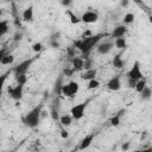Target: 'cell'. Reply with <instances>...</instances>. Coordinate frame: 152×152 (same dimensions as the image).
<instances>
[{"instance_id":"obj_5","label":"cell","mask_w":152,"mask_h":152,"mask_svg":"<svg viewBox=\"0 0 152 152\" xmlns=\"http://www.w3.org/2000/svg\"><path fill=\"white\" fill-rule=\"evenodd\" d=\"M33 61H34V58H30V59L23 61L17 66H14V69H13L14 76H17V75H26V72L28 71V69H30L31 64L33 63Z\"/></svg>"},{"instance_id":"obj_26","label":"cell","mask_w":152,"mask_h":152,"mask_svg":"<svg viewBox=\"0 0 152 152\" xmlns=\"http://www.w3.org/2000/svg\"><path fill=\"white\" fill-rule=\"evenodd\" d=\"M121 113H122V112L115 114V115L110 119V125H112V126H119V124H120V118H121Z\"/></svg>"},{"instance_id":"obj_30","label":"cell","mask_w":152,"mask_h":152,"mask_svg":"<svg viewBox=\"0 0 152 152\" xmlns=\"http://www.w3.org/2000/svg\"><path fill=\"white\" fill-rule=\"evenodd\" d=\"M50 114H51V118H52L53 120H58V119H59L58 110H57L56 108H52V109H51V112H50Z\"/></svg>"},{"instance_id":"obj_36","label":"cell","mask_w":152,"mask_h":152,"mask_svg":"<svg viewBox=\"0 0 152 152\" xmlns=\"http://www.w3.org/2000/svg\"><path fill=\"white\" fill-rule=\"evenodd\" d=\"M129 148V142H124L122 145H121V150L122 151H127Z\"/></svg>"},{"instance_id":"obj_19","label":"cell","mask_w":152,"mask_h":152,"mask_svg":"<svg viewBox=\"0 0 152 152\" xmlns=\"http://www.w3.org/2000/svg\"><path fill=\"white\" fill-rule=\"evenodd\" d=\"M147 86V81L145 80V78H141V80H139V81H137V84H135V87H134V89H135V91L137 93H141V90L145 88Z\"/></svg>"},{"instance_id":"obj_3","label":"cell","mask_w":152,"mask_h":152,"mask_svg":"<svg viewBox=\"0 0 152 152\" xmlns=\"http://www.w3.org/2000/svg\"><path fill=\"white\" fill-rule=\"evenodd\" d=\"M78 90H80V84H78L76 81H70L69 83L63 84V86L61 87V89H59L61 94H62L64 97H69V99L74 97V96L78 93Z\"/></svg>"},{"instance_id":"obj_22","label":"cell","mask_w":152,"mask_h":152,"mask_svg":"<svg viewBox=\"0 0 152 152\" xmlns=\"http://www.w3.org/2000/svg\"><path fill=\"white\" fill-rule=\"evenodd\" d=\"M13 62H14V56L11 55V53H7V55L2 58L1 64H4V65H10V64H12Z\"/></svg>"},{"instance_id":"obj_32","label":"cell","mask_w":152,"mask_h":152,"mask_svg":"<svg viewBox=\"0 0 152 152\" xmlns=\"http://www.w3.org/2000/svg\"><path fill=\"white\" fill-rule=\"evenodd\" d=\"M127 84H128V88H134L135 84H137V81L135 80H132V78H128Z\"/></svg>"},{"instance_id":"obj_34","label":"cell","mask_w":152,"mask_h":152,"mask_svg":"<svg viewBox=\"0 0 152 152\" xmlns=\"http://www.w3.org/2000/svg\"><path fill=\"white\" fill-rule=\"evenodd\" d=\"M6 55H7V50H6V49H1V50H0V63H1L2 58H4Z\"/></svg>"},{"instance_id":"obj_40","label":"cell","mask_w":152,"mask_h":152,"mask_svg":"<svg viewBox=\"0 0 152 152\" xmlns=\"http://www.w3.org/2000/svg\"><path fill=\"white\" fill-rule=\"evenodd\" d=\"M1 97H2V91H0V102H1Z\"/></svg>"},{"instance_id":"obj_20","label":"cell","mask_w":152,"mask_h":152,"mask_svg":"<svg viewBox=\"0 0 152 152\" xmlns=\"http://www.w3.org/2000/svg\"><path fill=\"white\" fill-rule=\"evenodd\" d=\"M65 13L70 17V23H71V24H78V23L81 21V19H80V18H78L74 12H71L70 10H66V11H65Z\"/></svg>"},{"instance_id":"obj_21","label":"cell","mask_w":152,"mask_h":152,"mask_svg":"<svg viewBox=\"0 0 152 152\" xmlns=\"http://www.w3.org/2000/svg\"><path fill=\"white\" fill-rule=\"evenodd\" d=\"M140 94H141V99H142V100H150L151 94H152V93H151V88H150L148 86H146V87L141 90Z\"/></svg>"},{"instance_id":"obj_17","label":"cell","mask_w":152,"mask_h":152,"mask_svg":"<svg viewBox=\"0 0 152 152\" xmlns=\"http://www.w3.org/2000/svg\"><path fill=\"white\" fill-rule=\"evenodd\" d=\"M59 122H61V125L63 126V127H69L70 125H71V122H72V118H71V115L70 114H64V115H62L59 119Z\"/></svg>"},{"instance_id":"obj_6","label":"cell","mask_w":152,"mask_h":152,"mask_svg":"<svg viewBox=\"0 0 152 152\" xmlns=\"http://www.w3.org/2000/svg\"><path fill=\"white\" fill-rule=\"evenodd\" d=\"M127 76H128V78H132V80H135V81H139V80L142 78V72H141V69H140V63L138 61L134 62L133 66L127 72Z\"/></svg>"},{"instance_id":"obj_33","label":"cell","mask_w":152,"mask_h":152,"mask_svg":"<svg viewBox=\"0 0 152 152\" xmlns=\"http://www.w3.org/2000/svg\"><path fill=\"white\" fill-rule=\"evenodd\" d=\"M68 135H69V134H68V131L62 126V129H61V137H62L63 139H65V138H68Z\"/></svg>"},{"instance_id":"obj_31","label":"cell","mask_w":152,"mask_h":152,"mask_svg":"<svg viewBox=\"0 0 152 152\" xmlns=\"http://www.w3.org/2000/svg\"><path fill=\"white\" fill-rule=\"evenodd\" d=\"M93 69V62L91 59H86L84 61V70H89Z\"/></svg>"},{"instance_id":"obj_15","label":"cell","mask_w":152,"mask_h":152,"mask_svg":"<svg viewBox=\"0 0 152 152\" xmlns=\"http://www.w3.org/2000/svg\"><path fill=\"white\" fill-rule=\"evenodd\" d=\"M112 64H113V66H114L115 69H121V68H124L125 62H124V59L121 58V55H120V53H118V55L114 56V58H113V61H112Z\"/></svg>"},{"instance_id":"obj_12","label":"cell","mask_w":152,"mask_h":152,"mask_svg":"<svg viewBox=\"0 0 152 152\" xmlns=\"http://www.w3.org/2000/svg\"><path fill=\"white\" fill-rule=\"evenodd\" d=\"M127 32V27L125 25H120V26H116L113 31H112V37L113 38H121V37H125Z\"/></svg>"},{"instance_id":"obj_41","label":"cell","mask_w":152,"mask_h":152,"mask_svg":"<svg viewBox=\"0 0 152 152\" xmlns=\"http://www.w3.org/2000/svg\"><path fill=\"white\" fill-rule=\"evenodd\" d=\"M7 152H14V150H11V151H7Z\"/></svg>"},{"instance_id":"obj_27","label":"cell","mask_w":152,"mask_h":152,"mask_svg":"<svg viewBox=\"0 0 152 152\" xmlns=\"http://www.w3.org/2000/svg\"><path fill=\"white\" fill-rule=\"evenodd\" d=\"M100 87V82L96 80V78H94V80H90V81H88V89H96V88H99Z\"/></svg>"},{"instance_id":"obj_14","label":"cell","mask_w":152,"mask_h":152,"mask_svg":"<svg viewBox=\"0 0 152 152\" xmlns=\"http://www.w3.org/2000/svg\"><path fill=\"white\" fill-rule=\"evenodd\" d=\"M96 74H97V70L95 68H93V69H89V70H86L84 72H82L81 74V78L84 80V81H90V80L95 78Z\"/></svg>"},{"instance_id":"obj_16","label":"cell","mask_w":152,"mask_h":152,"mask_svg":"<svg viewBox=\"0 0 152 152\" xmlns=\"http://www.w3.org/2000/svg\"><path fill=\"white\" fill-rule=\"evenodd\" d=\"M23 20L24 21H32L33 20V7L30 6L23 12Z\"/></svg>"},{"instance_id":"obj_2","label":"cell","mask_w":152,"mask_h":152,"mask_svg":"<svg viewBox=\"0 0 152 152\" xmlns=\"http://www.w3.org/2000/svg\"><path fill=\"white\" fill-rule=\"evenodd\" d=\"M42 109H43V104H38V106L33 107V108L24 116V119H23L24 124H25L27 127H30V128H36V127L39 125L40 120H42V118H40Z\"/></svg>"},{"instance_id":"obj_7","label":"cell","mask_w":152,"mask_h":152,"mask_svg":"<svg viewBox=\"0 0 152 152\" xmlns=\"http://www.w3.org/2000/svg\"><path fill=\"white\" fill-rule=\"evenodd\" d=\"M10 96L15 100V101H20L23 99V93H24V86H20V84H17L14 87H8L7 89Z\"/></svg>"},{"instance_id":"obj_38","label":"cell","mask_w":152,"mask_h":152,"mask_svg":"<svg viewBox=\"0 0 152 152\" xmlns=\"http://www.w3.org/2000/svg\"><path fill=\"white\" fill-rule=\"evenodd\" d=\"M62 5L68 6V5H70V1H69V0H66V1H62Z\"/></svg>"},{"instance_id":"obj_28","label":"cell","mask_w":152,"mask_h":152,"mask_svg":"<svg viewBox=\"0 0 152 152\" xmlns=\"http://www.w3.org/2000/svg\"><path fill=\"white\" fill-rule=\"evenodd\" d=\"M134 21V14L133 13H126L125 17H124V23L125 24H132Z\"/></svg>"},{"instance_id":"obj_37","label":"cell","mask_w":152,"mask_h":152,"mask_svg":"<svg viewBox=\"0 0 152 152\" xmlns=\"http://www.w3.org/2000/svg\"><path fill=\"white\" fill-rule=\"evenodd\" d=\"M134 152H152V147H146L142 150H135Z\"/></svg>"},{"instance_id":"obj_23","label":"cell","mask_w":152,"mask_h":152,"mask_svg":"<svg viewBox=\"0 0 152 152\" xmlns=\"http://www.w3.org/2000/svg\"><path fill=\"white\" fill-rule=\"evenodd\" d=\"M8 31V25L6 20H0V37H2L4 34H6Z\"/></svg>"},{"instance_id":"obj_43","label":"cell","mask_w":152,"mask_h":152,"mask_svg":"<svg viewBox=\"0 0 152 152\" xmlns=\"http://www.w3.org/2000/svg\"><path fill=\"white\" fill-rule=\"evenodd\" d=\"M70 152H76V150H72V151H70Z\"/></svg>"},{"instance_id":"obj_39","label":"cell","mask_w":152,"mask_h":152,"mask_svg":"<svg viewBox=\"0 0 152 152\" xmlns=\"http://www.w3.org/2000/svg\"><path fill=\"white\" fill-rule=\"evenodd\" d=\"M127 4H128V2H127V1H122V2H121V5H122V6H126V5H127Z\"/></svg>"},{"instance_id":"obj_18","label":"cell","mask_w":152,"mask_h":152,"mask_svg":"<svg viewBox=\"0 0 152 152\" xmlns=\"http://www.w3.org/2000/svg\"><path fill=\"white\" fill-rule=\"evenodd\" d=\"M113 45H115V48H116V49H120V50L125 49V48L127 46V43H126V38H125V37H121V38H116Z\"/></svg>"},{"instance_id":"obj_1","label":"cell","mask_w":152,"mask_h":152,"mask_svg":"<svg viewBox=\"0 0 152 152\" xmlns=\"http://www.w3.org/2000/svg\"><path fill=\"white\" fill-rule=\"evenodd\" d=\"M103 37V34H95V36H90V37H86L82 38L77 42H75V46L82 52V53H88L93 50V48L95 45H97V43L100 42V39Z\"/></svg>"},{"instance_id":"obj_11","label":"cell","mask_w":152,"mask_h":152,"mask_svg":"<svg viewBox=\"0 0 152 152\" xmlns=\"http://www.w3.org/2000/svg\"><path fill=\"white\" fill-rule=\"evenodd\" d=\"M71 63H72V70L74 71H82L84 69V59L82 57L74 56Z\"/></svg>"},{"instance_id":"obj_24","label":"cell","mask_w":152,"mask_h":152,"mask_svg":"<svg viewBox=\"0 0 152 152\" xmlns=\"http://www.w3.org/2000/svg\"><path fill=\"white\" fill-rule=\"evenodd\" d=\"M10 74H11V70H8V71H6V72H4V74L0 75V91H2V88L5 86V82H6V80H7V77H8Z\"/></svg>"},{"instance_id":"obj_13","label":"cell","mask_w":152,"mask_h":152,"mask_svg":"<svg viewBox=\"0 0 152 152\" xmlns=\"http://www.w3.org/2000/svg\"><path fill=\"white\" fill-rule=\"evenodd\" d=\"M94 134H88V135H86L82 140H81V144H80V150L82 151V150H86V148H88L90 145H91V142H93V140H94Z\"/></svg>"},{"instance_id":"obj_9","label":"cell","mask_w":152,"mask_h":152,"mask_svg":"<svg viewBox=\"0 0 152 152\" xmlns=\"http://www.w3.org/2000/svg\"><path fill=\"white\" fill-rule=\"evenodd\" d=\"M107 88H108L109 90H112V91H116V90H119V89L121 88L120 75H115V76H113V77L108 81V83H107Z\"/></svg>"},{"instance_id":"obj_4","label":"cell","mask_w":152,"mask_h":152,"mask_svg":"<svg viewBox=\"0 0 152 152\" xmlns=\"http://www.w3.org/2000/svg\"><path fill=\"white\" fill-rule=\"evenodd\" d=\"M87 104H88V102H81V103H78V104H75V106L70 109L71 118H72L74 120H80V119H82L83 115H84Z\"/></svg>"},{"instance_id":"obj_29","label":"cell","mask_w":152,"mask_h":152,"mask_svg":"<svg viewBox=\"0 0 152 152\" xmlns=\"http://www.w3.org/2000/svg\"><path fill=\"white\" fill-rule=\"evenodd\" d=\"M42 49H43L42 43H34V44L32 45V50H33L34 52H40V51H42Z\"/></svg>"},{"instance_id":"obj_25","label":"cell","mask_w":152,"mask_h":152,"mask_svg":"<svg viewBox=\"0 0 152 152\" xmlns=\"http://www.w3.org/2000/svg\"><path fill=\"white\" fill-rule=\"evenodd\" d=\"M15 81H17V84L25 86V83L27 82V76L26 75H17L15 76Z\"/></svg>"},{"instance_id":"obj_8","label":"cell","mask_w":152,"mask_h":152,"mask_svg":"<svg viewBox=\"0 0 152 152\" xmlns=\"http://www.w3.org/2000/svg\"><path fill=\"white\" fill-rule=\"evenodd\" d=\"M81 21L86 23V24H93V23H96L97 19H99V14L94 11H87L82 14V17L80 18Z\"/></svg>"},{"instance_id":"obj_35","label":"cell","mask_w":152,"mask_h":152,"mask_svg":"<svg viewBox=\"0 0 152 152\" xmlns=\"http://www.w3.org/2000/svg\"><path fill=\"white\" fill-rule=\"evenodd\" d=\"M63 72H64V75H66V76H71L72 72H75V71H74L72 69H64Z\"/></svg>"},{"instance_id":"obj_42","label":"cell","mask_w":152,"mask_h":152,"mask_svg":"<svg viewBox=\"0 0 152 152\" xmlns=\"http://www.w3.org/2000/svg\"><path fill=\"white\" fill-rule=\"evenodd\" d=\"M1 14H2V11H1V10H0V15H1Z\"/></svg>"},{"instance_id":"obj_10","label":"cell","mask_w":152,"mask_h":152,"mask_svg":"<svg viewBox=\"0 0 152 152\" xmlns=\"http://www.w3.org/2000/svg\"><path fill=\"white\" fill-rule=\"evenodd\" d=\"M113 46H114L113 43L106 42V43H101V44H99V45L96 46V50H97V52L101 53V55H107V53H109V52L112 51Z\"/></svg>"}]
</instances>
